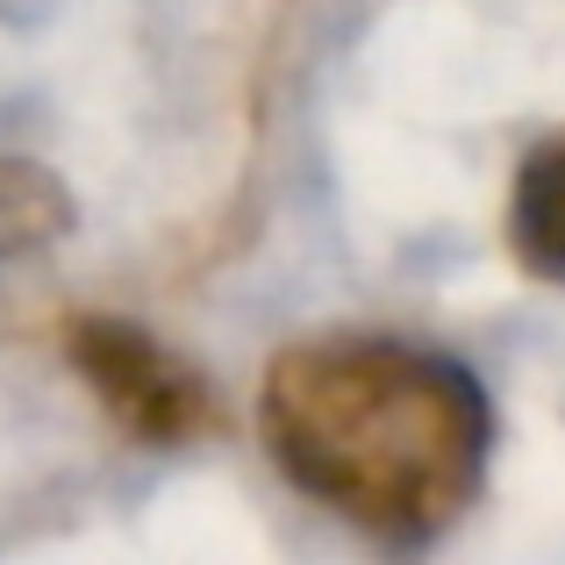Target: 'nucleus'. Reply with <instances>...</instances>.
Instances as JSON below:
<instances>
[{
	"instance_id": "nucleus-1",
	"label": "nucleus",
	"mask_w": 565,
	"mask_h": 565,
	"mask_svg": "<svg viewBox=\"0 0 565 565\" xmlns=\"http://www.w3.org/2000/svg\"><path fill=\"white\" fill-rule=\"evenodd\" d=\"M258 429L316 509L380 544H437L480 501L494 401L466 359L408 337H308L265 365Z\"/></svg>"
},
{
	"instance_id": "nucleus-2",
	"label": "nucleus",
	"mask_w": 565,
	"mask_h": 565,
	"mask_svg": "<svg viewBox=\"0 0 565 565\" xmlns=\"http://www.w3.org/2000/svg\"><path fill=\"white\" fill-rule=\"evenodd\" d=\"M65 351L79 365V380L94 386V401L143 444H186L215 423V401H207L201 373L166 351L151 330L122 316H79L65 330Z\"/></svg>"
},
{
	"instance_id": "nucleus-3",
	"label": "nucleus",
	"mask_w": 565,
	"mask_h": 565,
	"mask_svg": "<svg viewBox=\"0 0 565 565\" xmlns=\"http://www.w3.org/2000/svg\"><path fill=\"white\" fill-rule=\"evenodd\" d=\"M509 250L530 279L565 287V137L537 143L509 186Z\"/></svg>"
},
{
	"instance_id": "nucleus-4",
	"label": "nucleus",
	"mask_w": 565,
	"mask_h": 565,
	"mask_svg": "<svg viewBox=\"0 0 565 565\" xmlns=\"http://www.w3.org/2000/svg\"><path fill=\"white\" fill-rule=\"evenodd\" d=\"M65 222H72V201L51 172L22 166V158H0V273L14 258H29V250L57 244Z\"/></svg>"
}]
</instances>
